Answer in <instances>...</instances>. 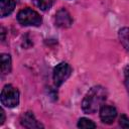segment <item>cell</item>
<instances>
[{
  "label": "cell",
  "mask_w": 129,
  "mask_h": 129,
  "mask_svg": "<svg viewBox=\"0 0 129 129\" xmlns=\"http://www.w3.org/2000/svg\"><path fill=\"white\" fill-rule=\"evenodd\" d=\"M107 90L102 86H96L90 89L82 102V109L86 114L96 113L107 99Z\"/></svg>",
  "instance_id": "obj_1"
},
{
  "label": "cell",
  "mask_w": 129,
  "mask_h": 129,
  "mask_svg": "<svg viewBox=\"0 0 129 129\" xmlns=\"http://www.w3.org/2000/svg\"><path fill=\"white\" fill-rule=\"evenodd\" d=\"M17 20L24 26H39L42 22L40 15L30 8H24L17 14Z\"/></svg>",
  "instance_id": "obj_2"
},
{
  "label": "cell",
  "mask_w": 129,
  "mask_h": 129,
  "mask_svg": "<svg viewBox=\"0 0 129 129\" xmlns=\"http://www.w3.org/2000/svg\"><path fill=\"white\" fill-rule=\"evenodd\" d=\"M1 104L8 108H13L19 103V92L12 85H6L0 95Z\"/></svg>",
  "instance_id": "obj_3"
},
{
  "label": "cell",
  "mask_w": 129,
  "mask_h": 129,
  "mask_svg": "<svg viewBox=\"0 0 129 129\" xmlns=\"http://www.w3.org/2000/svg\"><path fill=\"white\" fill-rule=\"evenodd\" d=\"M72 73V68L67 62H60L53 69V82L56 87H59L69 79Z\"/></svg>",
  "instance_id": "obj_4"
},
{
  "label": "cell",
  "mask_w": 129,
  "mask_h": 129,
  "mask_svg": "<svg viewBox=\"0 0 129 129\" xmlns=\"http://www.w3.org/2000/svg\"><path fill=\"white\" fill-rule=\"evenodd\" d=\"M117 117V111L113 106L103 105L100 108V118L103 123L111 124Z\"/></svg>",
  "instance_id": "obj_5"
},
{
  "label": "cell",
  "mask_w": 129,
  "mask_h": 129,
  "mask_svg": "<svg viewBox=\"0 0 129 129\" xmlns=\"http://www.w3.org/2000/svg\"><path fill=\"white\" fill-rule=\"evenodd\" d=\"M55 25L61 28H68L73 23V19L70 13L64 9L61 8L55 13Z\"/></svg>",
  "instance_id": "obj_6"
},
{
  "label": "cell",
  "mask_w": 129,
  "mask_h": 129,
  "mask_svg": "<svg viewBox=\"0 0 129 129\" xmlns=\"http://www.w3.org/2000/svg\"><path fill=\"white\" fill-rule=\"evenodd\" d=\"M21 124L26 128H40L42 125L35 119L32 112H26L21 116Z\"/></svg>",
  "instance_id": "obj_7"
},
{
  "label": "cell",
  "mask_w": 129,
  "mask_h": 129,
  "mask_svg": "<svg viewBox=\"0 0 129 129\" xmlns=\"http://www.w3.org/2000/svg\"><path fill=\"white\" fill-rule=\"evenodd\" d=\"M15 7L14 0H0V16L5 17L9 15Z\"/></svg>",
  "instance_id": "obj_8"
},
{
  "label": "cell",
  "mask_w": 129,
  "mask_h": 129,
  "mask_svg": "<svg viewBox=\"0 0 129 129\" xmlns=\"http://www.w3.org/2000/svg\"><path fill=\"white\" fill-rule=\"evenodd\" d=\"M11 71V57L7 53L1 54V73L2 75H8Z\"/></svg>",
  "instance_id": "obj_9"
},
{
  "label": "cell",
  "mask_w": 129,
  "mask_h": 129,
  "mask_svg": "<svg viewBox=\"0 0 129 129\" xmlns=\"http://www.w3.org/2000/svg\"><path fill=\"white\" fill-rule=\"evenodd\" d=\"M119 39L122 45L129 51V27H123L119 30Z\"/></svg>",
  "instance_id": "obj_10"
},
{
  "label": "cell",
  "mask_w": 129,
  "mask_h": 129,
  "mask_svg": "<svg viewBox=\"0 0 129 129\" xmlns=\"http://www.w3.org/2000/svg\"><path fill=\"white\" fill-rule=\"evenodd\" d=\"M35 4L43 11L49 10L53 4V0H34Z\"/></svg>",
  "instance_id": "obj_11"
},
{
  "label": "cell",
  "mask_w": 129,
  "mask_h": 129,
  "mask_svg": "<svg viewBox=\"0 0 129 129\" xmlns=\"http://www.w3.org/2000/svg\"><path fill=\"white\" fill-rule=\"evenodd\" d=\"M78 127L79 128H85V129H88V128H95L96 127V124L90 120V119H87V118H81L78 122Z\"/></svg>",
  "instance_id": "obj_12"
},
{
  "label": "cell",
  "mask_w": 129,
  "mask_h": 129,
  "mask_svg": "<svg viewBox=\"0 0 129 129\" xmlns=\"http://www.w3.org/2000/svg\"><path fill=\"white\" fill-rule=\"evenodd\" d=\"M119 124L123 128H129V118L126 115H121L119 119Z\"/></svg>",
  "instance_id": "obj_13"
},
{
  "label": "cell",
  "mask_w": 129,
  "mask_h": 129,
  "mask_svg": "<svg viewBox=\"0 0 129 129\" xmlns=\"http://www.w3.org/2000/svg\"><path fill=\"white\" fill-rule=\"evenodd\" d=\"M4 121H5V112H4V110L1 108V109H0V125H2V124L4 123Z\"/></svg>",
  "instance_id": "obj_14"
},
{
  "label": "cell",
  "mask_w": 129,
  "mask_h": 129,
  "mask_svg": "<svg viewBox=\"0 0 129 129\" xmlns=\"http://www.w3.org/2000/svg\"><path fill=\"white\" fill-rule=\"evenodd\" d=\"M124 76H125V79L127 82H129V64L125 67L124 69Z\"/></svg>",
  "instance_id": "obj_15"
}]
</instances>
